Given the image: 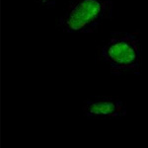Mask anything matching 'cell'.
I'll return each instance as SVG.
<instances>
[{
	"label": "cell",
	"instance_id": "obj_3",
	"mask_svg": "<svg viewBox=\"0 0 148 148\" xmlns=\"http://www.w3.org/2000/svg\"><path fill=\"white\" fill-rule=\"evenodd\" d=\"M85 118L92 120H116L126 116L125 104L112 96H96L86 99L82 106Z\"/></svg>",
	"mask_w": 148,
	"mask_h": 148
},
{
	"label": "cell",
	"instance_id": "obj_4",
	"mask_svg": "<svg viewBox=\"0 0 148 148\" xmlns=\"http://www.w3.org/2000/svg\"><path fill=\"white\" fill-rule=\"evenodd\" d=\"M38 1L46 8H51L56 5V0H38Z\"/></svg>",
	"mask_w": 148,
	"mask_h": 148
},
{
	"label": "cell",
	"instance_id": "obj_1",
	"mask_svg": "<svg viewBox=\"0 0 148 148\" xmlns=\"http://www.w3.org/2000/svg\"><path fill=\"white\" fill-rule=\"evenodd\" d=\"M114 0H68L56 27L68 34H87L113 17Z\"/></svg>",
	"mask_w": 148,
	"mask_h": 148
},
{
	"label": "cell",
	"instance_id": "obj_2",
	"mask_svg": "<svg viewBox=\"0 0 148 148\" xmlns=\"http://www.w3.org/2000/svg\"><path fill=\"white\" fill-rule=\"evenodd\" d=\"M101 59L110 66L114 75L133 73L139 75L141 45L137 34L113 32L101 49Z\"/></svg>",
	"mask_w": 148,
	"mask_h": 148
}]
</instances>
